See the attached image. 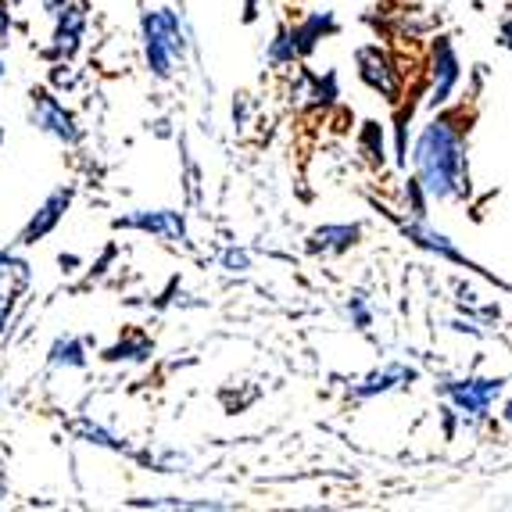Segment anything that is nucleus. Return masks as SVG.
<instances>
[{"label":"nucleus","mask_w":512,"mask_h":512,"mask_svg":"<svg viewBox=\"0 0 512 512\" xmlns=\"http://www.w3.org/2000/svg\"><path fill=\"white\" fill-rule=\"evenodd\" d=\"M416 165L423 187L434 197H452L466 190V162H462V140L452 122H434L416 147Z\"/></svg>","instance_id":"nucleus-1"},{"label":"nucleus","mask_w":512,"mask_h":512,"mask_svg":"<svg viewBox=\"0 0 512 512\" xmlns=\"http://www.w3.org/2000/svg\"><path fill=\"white\" fill-rule=\"evenodd\" d=\"M144 47H147V65L158 79H169L172 69L187 54V40H183L180 18L172 11H147L144 15Z\"/></svg>","instance_id":"nucleus-2"},{"label":"nucleus","mask_w":512,"mask_h":512,"mask_svg":"<svg viewBox=\"0 0 512 512\" xmlns=\"http://www.w3.org/2000/svg\"><path fill=\"white\" fill-rule=\"evenodd\" d=\"M33 122L36 129L43 133H51V137L65 140V144H76L79 140V129H76V119H72L65 104H58V97L51 90H33Z\"/></svg>","instance_id":"nucleus-3"},{"label":"nucleus","mask_w":512,"mask_h":512,"mask_svg":"<svg viewBox=\"0 0 512 512\" xmlns=\"http://www.w3.org/2000/svg\"><path fill=\"white\" fill-rule=\"evenodd\" d=\"M115 230H144V233H154V237L162 240H176L183 244L187 240V226L176 212L162 208V212H137V215H126V219H115Z\"/></svg>","instance_id":"nucleus-4"},{"label":"nucleus","mask_w":512,"mask_h":512,"mask_svg":"<svg viewBox=\"0 0 512 512\" xmlns=\"http://www.w3.org/2000/svg\"><path fill=\"white\" fill-rule=\"evenodd\" d=\"M69 201H72V190L69 187H65V190H54V194L40 205V212H36L33 219L26 222V230L18 233V244H26V248H29V244H36V240L47 237V233H51L54 226L61 222V215H65Z\"/></svg>","instance_id":"nucleus-5"},{"label":"nucleus","mask_w":512,"mask_h":512,"mask_svg":"<svg viewBox=\"0 0 512 512\" xmlns=\"http://www.w3.org/2000/svg\"><path fill=\"white\" fill-rule=\"evenodd\" d=\"M54 18H58V33H54V47L47 51V58H72L83 36V11L65 4Z\"/></svg>","instance_id":"nucleus-6"},{"label":"nucleus","mask_w":512,"mask_h":512,"mask_svg":"<svg viewBox=\"0 0 512 512\" xmlns=\"http://www.w3.org/2000/svg\"><path fill=\"white\" fill-rule=\"evenodd\" d=\"M29 283V265L18 262V258H8V265L0 269V333L8 326L11 308H15V294Z\"/></svg>","instance_id":"nucleus-7"},{"label":"nucleus","mask_w":512,"mask_h":512,"mask_svg":"<svg viewBox=\"0 0 512 512\" xmlns=\"http://www.w3.org/2000/svg\"><path fill=\"white\" fill-rule=\"evenodd\" d=\"M498 391H502V384H498V380H470V384H452V398L466 412H473V416H484L487 405H491V398H495Z\"/></svg>","instance_id":"nucleus-8"},{"label":"nucleus","mask_w":512,"mask_h":512,"mask_svg":"<svg viewBox=\"0 0 512 512\" xmlns=\"http://www.w3.org/2000/svg\"><path fill=\"white\" fill-rule=\"evenodd\" d=\"M359 65H362V79H366L373 90H380V94H387V97L398 94V79L391 76V65H387V58L380 51H362Z\"/></svg>","instance_id":"nucleus-9"},{"label":"nucleus","mask_w":512,"mask_h":512,"mask_svg":"<svg viewBox=\"0 0 512 512\" xmlns=\"http://www.w3.org/2000/svg\"><path fill=\"white\" fill-rule=\"evenodd\" d=\"M459 79V65H455V54L448 43H441L437 47V86H434V104L448 101V94H452V83Z\"/></svg>","instance_id":"nucleus-10"},{"label":"nucleus","mask_w":512,"mask_h":512,"mask_svg":"<svg viewBox=\"0 0 512 512\" xmlns=\"http://www.w3.org/2000/svg\"><path fill=\"white\" fill-rule=\"evenodd\" d=\"M355 237H359L355 226H326V230L312 233V244H308V248L312 251H344Z\"/></svg>","instance_id":"nucleus-11"},{"label":"nucleus","mask_w":512,"mask_h":512,"mask_svg":"<svg viewBox=\"0 0 512 512\" xmlns=\"http://www.w3.org/2000/svg\"><path fill=\"white\" fill-rule=\"evenodd\" d=\"M326 29H333V22H330V18H326V15L308 18L305 26H298V29H294V33H291L294 47H298V51H312V47H316V40L326 33Z\"/></svg>","instance_id":"nucleus-12"},{"label":"nucleus","mask_w":512,"mask_h":512,"mask_svg":"<svg viewBox=\"0 0 512 512\" xmlns=\"http://www.w3.org/2000/svg\"><path fill=\"white\" fill-rule=\"evenodd\" d=\"M151 355V341L147 337H140V333H133L129 341H119L115 348L104 351V359L108 362H119V359H147Z\"/></svg>","instance_id":"nucleus-13"},{"label":"nucleus","mask_w":512,"mask_h":512,"mask_svg":"<svg viewBox=\"0 0 512 512\" xmlns=\"http://www.w3.org/2000/svg\"><path fill=\"white\" fill-rule=\"evenodd\" d=\"M83 344L76 337H61L51 348V366H83Z\"/></svg>","instance_id":"nucleus-14"},{"label":"nucleus","mask_w":512,"mask_h":512,"mask_svg":"<svg viewBox=\"0 0 512 512\" xmlns=\"http://www.w3.org/2000/svg\"><path fill=\"white\" fill-rule=\"evenodd\" d=\"M294 54H298V47H294L291 33H280L273 43V61L276 65H283V61H294Z\"/></svg>","instance_id":"nucleus-15"},{"label":"nucleus","mask_w":512,"mask_h":512,"mask_svg":"<svg viewBox=\"0 0 512 512\" xmlns=\"http://www.w3.org/2000/svg\"><path fill=\"white\" fill-rule=\"evenodd\" d=\"M412 237H419V244H427V248H437L441 255H448V258H455V251L444 244V237H437V233H430V230H419V226H412Z\"/></svg>","instance_id":"nucleus-16"},{"label":"nucleus","mask_w":512,"mask_h":512,"mask_svg":"<svg viewBox=\"0 0 512 512\" xmlns=\"http://www.w3.org/2000/svg\"><path fill=\"white\" fill-rule=\"evenodd\" d=\"M8 29H11V15H8V8L0 4V43L8 40Z\"/></svg>","instance_id":"nucleus-17"},{"label":"nucleus","mask_w":512,"mask_h":512,"mask_svg":"<svg viewBox=\"0 0 512 512\" xmlns=\"http://www.w3.org/2000/svg\"><path fill=\"white\" fill-rule=\"evenodd\" d=\"M502 36H505V43H509V47H512V22H509V26L502 29Z\"/></svg>","instance_id":"nucleus-18"},{"label":"nucleus","mask_w":512,"mask_h":512,"mask_svg":"<svg viewBox=\"0 0 512 512\" xmlns=\"http://www.w3.org/2000/svg\"><path fill=\"white\" fill-rule=\"evenodd\" d=\"M244 18H255V0H248V11H244Z\"/></svg>","instance_id":"nucleus-19"},{"label":"nucleus","mask_w":512,"mask_h":512,"mask_svg":"<svg viewBox=\"0 0 512 512\" xmlns=\"http://www.w3.org/2000/svg\"><path fill=\"white\" fill-rule=\"evenodd\" d=\"M509 419H512V402H509Z\"/></svg>","instance_id":"nucleus-20"},{"label":"nucleus","mask_w":512,"mask_h":512,"mask_svg":"<svg viewBox=\"0 0 512 512\" xmlns=\"http://www.w3.org/2000/svg\"><path fill=\"white\" fill-rule=\"evenodd\" d=\"M0 76H4V65H0Z\"/></svg>","instance_id":"nucleus-21"},{"label":"nucleus","mask_w":512,"mask_h":512,"mask_svg":"<svg viewBox=\"0 0 512 512\" xmlns=\"http://www.w3.org/2000/svg\"><path fill=\"white\" fill-rule=\"evenodd\" d=\"M0 137H4V133H0Z\"/></svg>","instance_id":"nucleus-22"}]
</instances>
